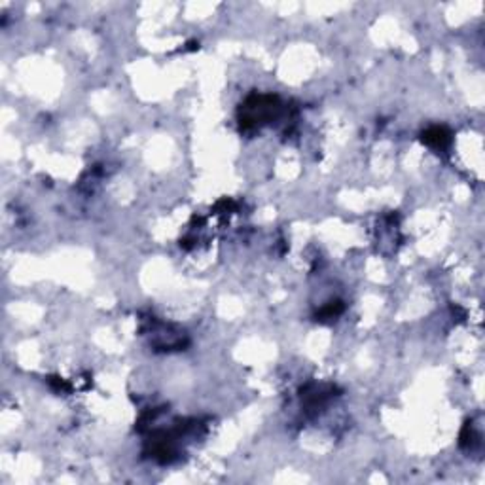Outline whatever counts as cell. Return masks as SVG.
<instances>
[{
	"label": "cell",
	"mask_w": 485,
	"mask_h": 485,
	"mask_svg": "<svg viewBox=\"0 0 485 485\" xmlns=\"http://www.w3.org/2000/svg\"><path fill=\"white\" fill-rule=\"evenodd\" d=\"M280 101L277 95H250L239 108L241 129L252 131L261 125L271 124L280 114Z\"/></svg>",
	"instance_id": "obj_1"
},
{
	"label": "cell",
	"mask_w": 485,
	"mask_h": 485,
	"mask_svg": "<svg viewBox=\"0 0 485 485\" xmlns=\"http://www.w3.org/2000/svg\"><path fill=\"white\" fill-rule=\"evenodd\" d=\"M332 396H334V389L328 385L309 383L305 389H302V404H305L307 410H318V408H323Z\"/></svg>",
	"instance_id": "obj_2"
},
{
	"label": "cell",
	"mask_w": 485,
	"mask_h": 485,
	"mask_svg": "<svg viewBox=\"0 0 485 485\" xmlns=\"http://www.w3.org/2000/svg\"><path fill=\"white\" fill-rule=\"evenodd\" d=\"M451 141H453L451 131L446 129V127H440V125L429 127V129L421 133V143L427 144L432 150H448Z\"/></svg>",
	"instance_id": "obj_3"
},
{
	"label": "cell",
	"mask_w": 485,
	"mask_h": 485,
	"mask_svg": "<svg viewBox=\"0 0 485 485\" xmlns=\"http://www.w3.org/2000/svg\"><path fill=\"white\" fill-rule=\"evenodd\" d=\"M343 311H345L343 302H340V299H336V302H328V304L324 305L323 309L317 313V321H321V323H328V321H334L336 317H340Z\"/></svg>",
	"instance_id": "obj_4"
}]
</instances>
